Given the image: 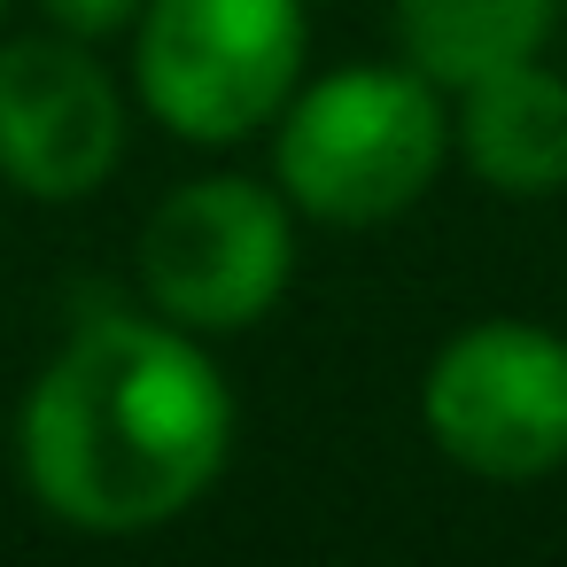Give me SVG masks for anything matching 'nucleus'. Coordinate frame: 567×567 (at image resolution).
Masks as SVG:
<instances>
[{
    "instance_id": "obj_3",
    "label": "nucleus",
    "mask_w": 567,
    "mask_h": 567,
    "mask_svg": "<svg viewBox=\"0 0 567 567\" xmlns=\"http://www.w3.org/2000/svg\"><path fill=\"white\" fill-rule=\"evenodd\" d=\"M303 0H148L133 24V94L187 148H241L272 133L303 86Z\"/></svg>"
},
{
    "instance_id": "obj_8",
    "label": "nucleus",
    "mask_w": 567,
    "mask_h": 567,
    "mask_svg": "<svg viewBox=\"0 0 567 567\" xmlns=\"http://www.w3.org/2000/svg\"><path fill=\"white\" fill-rule=\"evenodd\" d=\"M567 0H396V55L443 94L551 48Z\"/></svg>"
},
{
    "instance_id": "obj_4",
    "label": "nucleus",
    "mask_w": 567,
    "mask_h": 567,
    "mask_svg": "<svg viewBox=\"0 0 567 567\" xmlns=\"http://www.w3.org/2000/svg\"><path fill=\"white\" fill-rule=\"evenodd\" d=\"M296 280V203L249 172L179 179L141 226V296L172 327L218 342L272 319Z\"/></svg>"
},
{
    "instance_id": "obj_6",
    "label": "nucleus",
    "mask_w": 567,
    "mask_h": 567,
    "mask_svg": "<svg viewBox=\"0 0 567 567\" xmlns=\"http://www.w3.org/2000/svg\"><path fill=\"white\" fill-rule=\"evenodd\" d=\"M133 141L125 86L71 32L0 40V179L32 203H94Z\"/></svg>"
},
{
    "instance_id": "obj_7",
    "label": "nucleus",
    "mask_w": 567,
    "mask_h": 567,
    "mask_svg": "<svg viewBox=\"0 0 567 567\" xmlns=\"http://www.w3.org/2000/svg\"><path fill=\"white\" fill-rule=\"evenodd\" d=\"M451 156L505 203H544L567 187V79L528 55L451 94Z\"/></svg>"
},
{
    "instance_id": "obj_2",
    "label": "nucleus",
    "mask_w": 567,
    "mask_h": 567,
    "mask_svg": "<svg viewBox=\"0 0 567 567\" xmlns=\"http://www.w3.org/2000/svg\"><path fill=\"white\" fill-rule=\"evenodd\" d=\"M451 164V94L396 63H342L272 117V187L311 226H389Z\"/></svg>"
},
{
    "instance_id": "obj_5",
    "label": "nucleus",
    "mask_w": 567,
    "mask_h": 567,
    "mask_svg": "<svg viewBox=\"0 0 567 567\" xmlns=\"http://www.w3.org/2000/svg\"><path fill=\"white\" fill-rule=\"evenodd\" d=\"M427 443L482 482L567 466V342L536 319H474L420 373Z\"/></svg>"
},
{
    "instance_id": "obj_1",
    "label": "nucleus",
    "mask_w": 567,
    "mask_h": 567,
    "mask_svg": "<svg viewBox=\"0 0 567 567\" xmlns=\"http://www.w3.org/2000/svg\"><path fill=\"white\" fill-rule=\"evenodd\" d=\"M234 389L203 334L148 319H86L32 381L17 466L48 520L79 536H148L210 497L234 458Z\"/></svg>"
},
{
    "instance_id": "obj_10",
    "label": "nucleus",
    "mask_w": 567,
    "mask_h": 567,
    "mask_svg": "<svg viewBox=\"0 0 567 567\" xmlns=\"http://www.w3.org/2000/svg\"><path fill=\"white\" fill-rule=\"evenodd\" d=\"M0 24H9V0H0Z\"/></svg>"
},
{
    "instance_id": "obj_9",
    "label": "nucleus",
    "mask_w": 567,
    "mask_h": 567,
    "mask_svg": "<svg viewBox=\"0 0 567 567\" xmlns=\"http://www.w3.org/2000/svg\"><path fill=\"white\" fill-rule=\"evenodd\" d=\"M141 9H148V0H40V17H48L55 32L86 40V48H102V40H133Z\"/></svg>"
}]
</instances>
